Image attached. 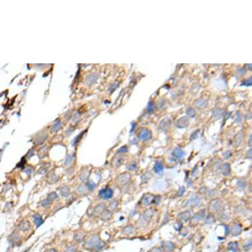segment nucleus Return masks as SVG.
<instances>
[{
    "label": "nucleus",
    "mask_w": 252,
    "mask_h": 252,
    "mask_svg": "<svg viewBox=\"0 0 252 252\" xmlns=\"http://www.w3.org/2000/svg\"><path fill=\"white\" fill-rule=\"evenodd\" d=\"M200 203V199L198 196H193L188 201L186 206H191V207H197Z\"/></svg>",
    "instance_id": "obj_12"
},
{
    "label": "nucleus",
    "mask_w": 252,
    "mask_h": 252,
    "mask_svg": "<svg viewBox=\"0 0 252 252\" xmlns=\"http://www.w3.org/2000/svg\"><path fill=\"white\" fill-rule=\"evenodd\" d=\"M194 105L196 108H199V109H203L205 107H206L207 104V101L204 99H198V100H195L194 102Z\"/></svg>",
    "instance_id": "obj_18"
},
{
    "label": "nucleus",
    "mask_w": 252,
    "mask_h": 252,
    "mask_svg": "<svg viewBox=\"0 0 252 252\" xmlns=\"http://www.w3.org/2000/svg\"><path fill=\"white\" fill-rule=\"evenodd\" d=\"M104 246V243L100 240V237L96 234H93L86 239L84 247L87 250L97 251L100 250Z\"/></svg>",
    "instance_id": "obj_1"
},
{
    "label": "nucleus",
    "mask_w": 252,
    "mask_h": 252,
    "mask_svg": "<svg viewBox=\"0 0 252 252\" xmlns=\"http://www.w3.org/2000/svg\"><path fill=\"white\" fill-rule=\"evenodd\" d=\"M191 217V212L189 211H183L180 213L178 215V218L182 221L187 222L190 219Z\"/></svg>",
    "instance_id": "obj_15"
},
{
    "label": "nucleus",
    "mask_w": 252,
    "mask_h": 252,
    "mask_svg": "<svg viewBox=\"0 0 252 252\" xmlns=\"http://www.w3.org/2000/svg\"><path fill=\"white\" fill-rule=\"evenodd\" d=\"M25 162H26V160L24 159V158H23L22 160H21V161L18 164V165H17V167H19V168H23L24 167V166H25Z\"/></svg>",
    "instance_id": "obj_49"
},
{
    "label": "nucleus",
    "mask_w": 252,
    "mask_h": 252,
    "mask_svg": "<svg viewBox=\"0 0 252 252\" xmlns=\"http://www.w3.org/2000/svg\"><path fill=\"white\" fill-rule=\"evenodd\" d=\"M175 246L172 242H165L162 243V248L166 252H172Z\"/></svg>",
    "instance_id": "obj_13"
},
{
    "label": "nucleus",
    "mask_w": 252,
    "mask_h": 252,
    "mask_svg": "<svg viewBox=\"0 0 252 252\" xmlns=\"http://www.w3.org/2000/svg\"><path fill=\"white\" fill-rule=\"evenodd\" d=\"M77 251V247L75 245H71V246L68 247V248L65 250L64 252H76Z\"/></svg>",
    "instance_id": "obj_42"
},
{
    "label": "nucleus",
    "mask_w": 252,
    "mask_h": 252,
    "mask_svg": "<svg viewBox=\"0 0 252 252\" xmlns=\"http://www.w3.org/2000/svg\"><path fill=\"white\" fill-rule=\"evenodd\" d=\"M33 218V221H34V222L35 223V224L36 225L37 227L40 226L41 224L43 223V218L42 215H40L39 213H36L35 215L32 216Z\"/></svg>",
    "instance_id": "obj_17"
},
{
    "label": "nucleus",
    "mask_w": 252,
    "mask_h": 252,
    "mask_svg": "<svg viewBox=\"0 0 252 252\" xmlns=\"http://www.w3.org/2000/svg\"><path fill=\"white\" fill-rule=\"evenodd\" d=\"M74 158H75V156H74L73 154H72V155H69V156H68V157L66 158L65 160L64 165H66V166H69V165H70L71 164H72Z\"/></svg>",
    "instance_id": "obj_33"
},
{
    "label": "nucleus",
    "mask_w": 252,
    "mask_h": 252,
    "mask_svg": "<svg viewBox=\"0 0 252 252\" xmlns=\"http://www.w3.org/2000/svg\"><path fill=\"white\" fill-rule=\"evenodd\" d=\"M124 161V158L122 156H117L113 159L112 165L114 167H119L122 165Z\"/></svg>",
    "instance_id": "obj_16"
},
{
    "label": "nucleus",
    "mask_w": 252,
    "mask_h": 252,
    "mask_svg": "<svg viewBox=\"0 0 252 252\" xmlns=\"http://www.w3.org/2000/svg\"><path fill=\"white\" fill-rule=\"evenodd\" d=\"M147 110L149 113L153 112L154 110H155V104H154V102L152 101H150L148 103Z\"/></svg>",
    "instance_id": "obj_40"
},
{
    "label": "nucleus",
    "mask_w": 252,
    "mask_h": 252,
    "mask_svg": "<svg viewBox=\"0 0 252 252\" xmlns=\"http://www.w3.org/2000/svg\"><path fill=\"white\" fill-rule=\"evenodd\" d=\"M87 191L88 189L86 186L83 184L80 185L77 189V192L79 194H85L87 192Z\"/></svg>",
    "instance_id": "obj_28"
},
{
    "label": "nucleus",
    "mask_w": 252,
    "mask_h": 252,
    "mask_svg": "<svg viewBox=\"0 0 252 252\" xmlns=\"http://www.w3.org/2000/svg\"><path fill=\"white\" fill-rule=\"evenodd\" d=\"M47 198L48 199H50V201H53L57 200V199H59V196L57 194L56 192H51L48 195Z\"/></svg>",
    "instance_id": "obj_34"
},
{
    "label": "nucleus",
    "mask_w": 252,
    "mask_h": 252,
    "mask_svg": "<svg viewBox=\"0 0 252 252\" xmlns=\"http://www.w3.org/2000/svg\"><path fill=\"white\" fill-rule=\"evenodd\" d=\"M251 247V241H249V242H247L244 246H243V247H244V249L245 251L249 250Z\"/></svg>",
    "instance_id": "obj_44"
},
{
    "label": "nucleus",
    "mask_w": 252,
    "mask_h": 252,
    "mask_svg": "<svg viewBox=\"0 0 252 252\" xmlns=\"http://www.w3.org/2000/svg\"><path fill=\"white\" fill-rule=\"evenodd\" d=\"M60 193L61 196L67 197L70 195V189L67 185H62L60 188Z\"/></svg>",
    "instance_id": "obj_19"
},
{
    "label": "nucleus",
    "mask_w": 252,
    "mask_h": 252,
    "mask_svg": "<svg viewBox=\"0 0 252 252\" xmlns=\"http://www.w3.org/2000/svg\"><path fill=\"white\" fill-rule=\"evenodd\" d=\"M61 126H62V124H61V121H58L52 125L51 129H50V132H51V133H55V132H58V130H60L61 129Z\"/></svg>",
    "instance_id": "obj_25"
},
{
    "label": "nucleus",
    "mask_w": 252,
    "mask_h": 252,
    "mask_svg": "<svg viewBox=\"0 0 252 252\" xmlns=\"http://www.w3.org/2000/svg\"><path fill=\"white\" fill-rule=\"evenodd\" d=\"M186 114L190 117H195L196 114L195 110L194 108H191V107H188L186 109Z\"/></svg>",
    "instance_id": "obj_30"
},
{
    "label": "nucleus",
    "mask_w": 252,
    "mask_h": 252,
    "mask_svg": "<svg viewBox=\"0 0 252 252\" xmlns=\"http://www.w3.org/2000/svg\"><path fill=\"white\" fill-rule=\"evenodd\" d=\"M73 129L72 127H69V128L67 130V132H66L67 135H68H68H70L71 134L73 133Z\"/></svg>",
    "instance_id": "obj_53"
},
{
    "label": "nucleus",
    "mask_w": 252,
    "mask_h": 252,
    "mask_svg": "<svg viewBox=\"0 0 252 252\" xmlns=\"http://www.w3.org/2000/svg\"><path fill=\"white\" fill-rule=\"evenodd\" d=\"M85 238V234L82 232H77L74 235V239L77 242L81 243L83 242Z\"/></svg>",
    "instance_id": "obj_21"
},
{
    "label": "nucleus",
    "mask_w": 252,
    "mask_h": 252,
    "mask_svg": "<svg viewBox=\"0 0 252 252\" xmlns=\"http://www.w3.org/2000/svg\"><path fill=\"white\" fill-rule=\"evenodd\" d=\"M163 169V165L161 162H157L155 163V166H154V170L157 174H160L161 172H162Z\"/></svg>",
    "instance_id": "obj_26"
},
{
    "label": "nucleus",
    "mask_w": 252,
    "mask_h": 252,
    "mask_svg": "<svg viewBox=\"0 0 252 252\" xmlns=\"http://www.w3.org/2000/svg\"><path fill=\"white\" fill-rule=\"evenodd\" d=\"M149 252H162V250L159 247H154L150 251H149Z\"/></svg>",
    "instance_id": "obj_50"
},
{
    "label": "nucleus",
    "mask_w": 252,
    "mask_h": 252,
    "mask_svg": "<svg viewBox=\"0 0 252 252\" xmlns=\"http://www.w3.org/2000/svg\"><path fill=\"white\" fill-rule=\"evenodd\" d=\"M214 112H216V114H213V116H215V117H218V116H220L221 115V113H222L221 110H218V109L215 110Z\"/></svg>",
    "instance_id": "obj_51"
},
{
    "label": "nucleus",
    "mask_w": 252,
    "mask_h": 252,
    "mask_svg": "<svg viewBox=\"0 0 252 252\" xmlns=\"http://www.w3.org/2000/svg\"><path fill=\"white\" fill-rule=\"evenodd\" d=\"M249 147H251V135L250 137H249Z\"/></svg>",
    "instance_id": "obj_57"
},
{
    "label": "nucleus",
    "mask_w": 252,
    "mask_h": 252,
    "mask_svg": "<svg viewBox=\"0 0 252 252\" xmlns=\"http://www.w3.org/2000/svg\"><path fill=\"white\" fill-rule=\"evenodd\" d=\"M85 133V132H81V133L79 135H78L77 137H76L75 138V139L73 140V145L74 146L76 145H77V143L79 142V141H80L82 137H83V133Z\"/></svg>",
    "instance_id": "obj_41"
},
{
    "label": "nucleus",
    "mask_w": 252,
    "mask_h": 252,
    "mask_svg": "<svg viewBox=\"0 0 252 252\" xmlns=\"http://www.w3.org/2000/svg\"><path fill=\"white\" fill-rule=\"evenodd\" d=\"M228 249L233 252H237L238 249V244L237 242H231L228 244Z\"/></svg>",
    "instance_id": "obj_32"
},
{
    "label": "nucleus",
    "mask_w": 252,
    "mask_h": 252,
    "mask_svg": "<svg viewBox=\"0 0 252 252\" xmlns=\"http://www.w3.org/2000/svg\"><path fill=\"white\" fill-rule=\"evenodd\" d=\"M117 204L118 203H117V201H114L112 203H110V205H109V209H108V211H110L111 212L114 211L115 210H116V209H117Z\"/></svg>",
    "instance_id": "obj_39"
},
{
    "label": "nucleus",
    "mask_w": 252,
    "mask_h": 252,
    "mask_svg": "<svg viewBox=\"0 0 252 252\" xmlns=\"http://www.w3.org/2000/svg\"><path fill=\"white\" fill-rule=\"evenodd\" d=\"M52 201H50V199H45L44 200H42V201L41 202V206L42 207H44V208H46V207H49L51 206V205L52 204Z\"/></svg>",
    "instance_id": "obj_35"
},
{
    "label": "nucleus",
    "mask_w": 252,
    "mask_h": 252,
    "mask_svg": "<svg viewBox=\"0 0 252 252\" xmlns=\"http://www.w3.org/2000/svg\"><path fill=\"white\" fill-rule=\"evenodd\" d=\"M205 216V210L203 209L201 211H200L199 212H198L197 213H196L195 215L194 216H193L191 220V224L194 225V224H197L201 220H202Z\"/></svg>",
    "instance_id": "obj_6"
},
{
    "label": "nucleus",
    "mask_w": 252,
    "mask_h": 252,
    "mask_svg": "<svg viewBox=\"0 0 252 252\" xmlns=\"http://www.w3.org/2000/svg\"><path fill=\"white\" fill-rule=\"evenodd\" d=\"M134 232H135V229H134L133 226H132L131 225L125 226L122 230V233L125 235L133 234L134 233Z\"/></svg>",
    "instance_id": "obj_23"
},
{
    "label": "nucleus",
    "mask_w": 252,
    "mask_h": 252,
    "mask_svg": "<svg viewBox=\"0 0 252 252\" xmlns=\"http://www.w3.org/2000/svg\"><path fill=\"white\" fill-rule=\"evenodd\" d=\"M154 213H155L154 212V209H147L144 213V218L147 221H149L154 215Z\"/></svg>",
    "instance_id": "obj_27"
},
{
    "label": "nucleus",
    "mask_w": 252,
    "mask_h": 252,
    "mask_svg": "<svg viewBox=\"0 0 252 252\" xmlns=\"http://www.w3.org/2000/svg\"><path fill=\"white\" fill-rule=\"evenodd\" d=\"M34 153H35V150H34V149H30L29 151L28 152V153H27V158H30V157H32L34 155Z\"/></svg>",
    "instance_id": "obj_48"
},
{
    "label": "nucleus",
    "mask_w": 252,
    "mask_h": 252,
    "mask_svg": "<svg viewBox=\"0 0 252 252\" xmlns=\"http://www.w3.org/2000/svg\"><path fill=\"white\" fill-rule=\"evenodd\" d=\"M86 188H87L88 190L92 191L96 188V183H94L93 181H92V180H89V181L86 182Z\"/></svg>",
    "instance_id": "obj_29"
},
{
    "label": "nucleus",
    "mask_w": 252,
    "mask_h": 252,
    "mask_svg": "<svg viewBox=\"0 0 252 252\" xmlns=\"http://www.w3.org/2000/svg\"><path fill=\"white\" fill-rule=\"evenodd\" d=\"M223 156L225 158H228L231 156V152H230V151H226L224 153H223Z\"/></svg>",
    "instance_id": "obj_52"
},
{
    "label": "nucleus",
    "mask_w": 252,
    "mask_h": 252,
    "mask_svg": "<svg viewBox=\"0 0 252 252\" xmlns=\"http://www.w3.org/2000/svg\"><path fill=\"white\" fill-rule=\"evenodd\" d=\"M137 168V165L135 163H132V164H130L127 166V168L129 170H134L136 169Z\"/></svg>",
    "instance_id": "obj_45"
},
{
    "label": "nucleus",
    "mask_w": 252,
    "mask_h": 252,
    "mask_svg": "<svg viewBox=\"0 0 252 252\" xmlns=\"http://www.w3.org/2000/svg\"><path fill=\"white\" fill-rule=\"evenodd\" d=\"M79 117H80V114H79L78 113L75 114V115L73 117V122L74 124H76L78 122L79 119Z\"/></svg>",
    "instance_id": "obj_47"
},
{
    "label": "nucleus",
    "mask_w": 252,
    "mask_h": 252,
    "mask_svg": "<svg viewBox=\"0 0 252 252\" xmlns=\"http://www.w3.org/2000/svg\"><path fill=\"white\" fill-rule=\"evenodd\" d=\"M231 232H232L233 236H238L242 232L241 226L238 224H234L232 226V228H231Z\"/></svg>",
    "instance_id": "obj_22"
},
{
    "label": "nucleus",
    "mask_w": 252,
    "mask_h": 252,
    "mask_svg": "<svg viewBox=\"0 0 252 252\" xmlns=\"http://www.w3.org/2000/svg\"><path fill=\"white\" fill-rule=\"evenodd\" d=\"M171 125V119L170 118H165L161 121L160 124V128L162 131H168V129L170 127Z\"/></svg>",
    "instance_id": "obj_11"
},
{
    "label": "nucleus",
    "mask_w": 252,
    "mask_h": 252,
    "mask_svg": "<svg viewBox=\"0 0 252 252\" xmlns=\"http://www.w3.org/2000/svg\"><path fill=\"white\" fill-rule=\"evenodd\" d=\"M184 191H185V188H180V191H179V196H182V195L183 194Z\"/></svg>",
    "instance_id": "obj_55"
},
{
    "label": "nucleus",
    "mask_w": 252,
    "mask_h": 252,
    "mask_svg": "<svg viewBox=\"0 0 252 252\" xmlns=\"http://www.w3.org/2000/svg\"><path fill=\"white\" fill-rule=\"evenodd\" d=\"M135 124H133V125H132V129H131V133H132V132H133V131H134V129H135Z\"/></svg>",
    "instance_id": "obj_56"
},
{
    "label": "nucleus",
    "mask_w": 252,
    "mask_h": 252,
    "mask_svg": "<svg viewBox=\"0 0 252 252\" xmlns=\"http://www.w3.org/2000/svg\"><path fill=\"white\" fill-rule=\"evenodd\" d=\"M138 138L142 141H147L152 137V133L148 129H142L138 133Z\"/></svg>",
    "instance_id": "obj_4"
},
{
    "label": "nucleus",
    "mask_w": 252,
    "mask_h": 252,
    "mask_svg": "<svg viewBox=\"0 0 252 252\" xmlns=\"http://www.w3.org/2000/svg\"><path fill=\"white\" fill-rule=\"evenodd\" d=\"M106 211V206L104 203H100L96 205L92 213V216L94 217H98L104 213Z\"/></svg>",
    "instance_id": "obj_5"
},
{
    "label": "nucleus",
    "mask_w": 252,
    "mask_h": 252,
    "mask_svg": "<svg viewBox=\"0 0 252 252\" xmlns=\"http://www.w3.org/2000/svg\"><path fill=\"white\" fill-rule=\"evenodd\" d=\"M98 195L102 199L108 200L109 199H111L114 195V191L110 188H103L102 190L99 191Z\"/></svg>",
    "instance_id": "obj_3"
},
{
    "label": "nucleus",
    "mask_w": 252,
    "mask_h": 252,
    "mask_svg": "<svg viewBox=\"0 0 252 252\" xmlns=\"http://www.w3.org/2000/svg\"><path fill=\"white\" fill-rule=\"evenodd\" d=\"M242 139V135L241 133H239V134H238V135H236V138H235L234 139V145L235 147H237V146H238L240 144Z\"/></svg>",
    "instance_id": "obj_38"
},
{
    "label": "nucleus",
    "mask_w": 252,
    "mask_h": 252,
    "mask_svg": "<svg viewBox=\"0 0 252 252\" xmlns=\"http://www.w3.org/2000/svg\"><path fill=\"white\" fill-rule=\"evenodd\" d=\"M172 155L178 159H182L184 157L185 152L180 148H176L172 152Z\"/></svg>",
    "instance_id": "obj_14"
},
{
    "label": "nucleus",
    "mask_w": 252,
    "mask_h": 252,
    "mask_svg": "<svg viewBox=\"0 0 252 252\" xmlns=\"http://www.w3.org/2000/svg\"><path fill=\"white\" fill-rule=\"evenodd\" d=\"M221 172H222V174L224 176H228L230 174V166L228 163H226L224 164L221 166Z\"/></svg>",
    "instance_id": "obj_20"
},
{
    "label": "nucleus",
    "mask_w": 252,
    "mask_h": 252,
    "mask_svg": "<svg viewBox=\"0 0 252 252\" xmlns=\"http://www.w3.org/2000/svg\"><path fill=\"white\" fill-rule=\"evenodd\" d=\"M154 199H155V197L153 195L150 194V193H146L143 197L142 203L144 205L147 206V205H150L151 203L153 202Z\"/></svg>",
    "instance_id": "obj_10"
},
{
    "label": "nucleus",
    "mask_w": 252,
    "mask_h": 252,
    "mask_svg": "<svg viewBox=\"0 0 252 252\" xmlns=\"http://www.w3.org/2000/svg\"><path fill=\"white\" fill-rule=\"evenodd\" d=\"M222 207V202L219 199H214L210 203L209 209L212 212H216L219 211Z\"/></svg>",
    "instance_id": "obj_7"
},
{
    "label": "nucleus",
    "mask_w": 252,
    "mask_h": 252,
    "mask_svg": "<svg viewBox=\"0 0 252 252\" xmlns=\"http://www.w3.org/2000/svg\"><path fill=\"white\" fill-rule=\"evenodd\" d=\"M96 79H97V75H96V74H92V75H91L90 76L88 77L86 82H87L88 84L91 85V84H92L94 81H96Z\"/></svg>",
    "instance_id": "obj_36"
},
{
    "label": "nucleus",
    "mask_w": 252,
    "mask_h": 252,
    "mask_svg": "<svg viewBox=\"0 0 252 252\" xmlns=\"http://www.w3.org/2000/svg\"><path fill=\"white\" fill-rule=\"evenodd\" d=\"M251 77H250V78L249 79H247V80H246V81H245L244 83H243V84L242 85H244V86H251Z\"/></svg>",
    "instance_id": "obj_46"
},
{
    "label": "nucleus",
    "mask_w": 252,
    "mask_h": 252,
    "mask_svg": "<svg viewBox=\"0 0 252 252\" xmlns=\"http://www.w3.org/2000/svg\"><path fill=\"white\" fill-rule=\"evenodd\" d=\"M34 172H35V168H34L33 166H30V165L27 166V167L24 169V172L26 173L27 176H30Z\"/></svg>",
    "instance_id": "obj_37"
},
{
    "label": "nucleus",
    "mask_w": 252,
    "mask_h": 252,
    "mask_svg": "<svg viewBox=\"0 0 252 252\" xmlns=\"http://www.w3.org/2000/svg\"><path fill=\"white\" fill-rule=\"evenodd\" d=\"M18 228H19V230L22 232H27L30 230L31 228V223L28 220H24L19 223V224L18 225Z\"/></svg>",
    "instance_id": "obj_9"
},
{
    "label": "nucleus",
    "mask_w": 252,
    "mask_h": 252,
    "mask_svg": "<svg viewBox=\"0 0 252 252\" xmlns=\"http://www.w3.org/2000/svg\"><path fill=\"white\" fill-rule=\"evenodd\" d=\"M190 124V121L187 117H182L178 119L176 122V125L178 128H185L187 127Z\"/></svg>",
    "instance_id": "obj_8"
},
{
    "label": "nucleus",
    "mask_w": 252,
    "mask_h": 252,
    "mask_svg": "<svg viewBox=\"0 0 252 252\" xmlns=\"http://www.w3.org/2000/svg\"><path fill=\"white\" fill-rule=\"evenodd\" d=\"M88 170L87 169H83L81 172L80 175H79V179L81 181L83 182L85 181L88 177Z\"/></svg>",
    "instance_id": "obj_31"
},
{
    "label": "nucleus",
    "mask_w": 252,
    "mask_h": 252,
    "mask_svg": "<svg viewBox=\"0 0 252 252\" xmlns=\"http://www.w3.org/2000/svg\"><path fill=\"white\" fill-rule=\"evenodd\" d=\"M44 252H58V251L55 249V248H50L44 251Z\"/></svg>",
    "instance_id": "obj_54"
},
{
    "label": "nucleus",
    "mask_w": 252,
    "mask_h": 252,
    "mask_svg": "<svg viewBox=\"0 0 252 252\" xmlns=\"http://www.w3.org/2000/svg\"><path fill=\"white\" fill-rule=\"evenodd\" d=\"M58 180H59V178H58V176L53 172V173L49 174L48 182V183H50V184H54L58 182Z\"/></svg>",
    "instance_id": "obj_24"
},
{
    "label": "nucleus",
    "mask_w": 252,
    "mask_h": 252,
    "mask_svg": "<svg viewBox=\"0 0 252 252\" xmlns=\"http://www.w3.org/2000/svg\"><path fill=\"white\" fill-rule=\"evenodd\" d=\"M117 152L119 153H125V152H128V148L126 146H124L122 147H121L119 150H117Z\"/></svg>",
    "instance_id": "obj_43"
},
{
    "label": "nucleus",
    "mask_w": 252,
    "mask_h": 252,
    "mask_svg": "<svg viewBox=\"0 0 252 252\" xmlns=\"http://www.w3.org/2000/svg\"><path fill=\"white\" fill-rule=\"evenodd\" d=\"M131 178V175L128 172H124L119 174L116 178V183L119 186H122L127 183Z\"/></svg>",
    "instance_id": "obj_2"
},
{
    "label": "nucleus",
    "mask_w": 252,
    "mask_h": 252,
    "mask_svg": "<svg viewBox=\"0 0 252 252\" xmlns=\"http://www.w3.org/2000/svg\"><path fill=\"white\" fill-rule=\"evenodd\" d=\"M76 252H82V251H77Z\"/></svg>",
    "instance_id": "obj_58"
}]
</instances>
